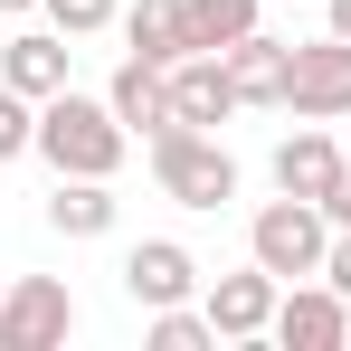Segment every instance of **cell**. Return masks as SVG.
Segmentation results:
<instances>
[{
  "instance_id": "cell-1",
  "label": "cell",
  "mask_w": 351,
  "mask_h": 351,
  "mask_svg": "<svg viewBox=\"0 0 351 351\" xmlns=\"http://www.w3.org/2000/svg\"><path fill=\"white\" fill-rule=\"evenodd\" d=\"M123 152H133V133L114 123V105L105 95H76V86H58L48 105H38V162L48 171H76V180H114Z\"/></svg>"
},
{
  "instance_id": "cell-2",
  "label": "cell",
  "mask_w": 351,
  "mask_h": 351,
  "mask_svg": "<svg viewBox=\"0 0 351 351\" xmlns=\"http://www.w3.org/2000/svg\"><path fill=\"white\" fill-rule=\"evenodd\" d=\"M143 152H152V190L180 199V209H228V199H237V152L219 143V133L171 123V133H152Z\"/></svg>"
},
{
  "instance_id": "cell-3",
  "label": "cell",
  "mask_w": 351,
  "mask_h": 351,
  "mask_svg": "<svg viewBox=\"0 0 351 351\" xmlns=\"http://www.w3.org/2000/svg\"><path fill=\"white\" fill-rule=\"evenodd\" d=\"M247 256H256L276 285L323 276V256H332V219H323V199H294V190H276V199L247 219Z\"/></svg>"
},
{
  "instance_id": "cell-4",
  "label": "cell",
  "mask_w": 351,
  "mask_h": 351,
  "mask_svg": "<svg viewBox=\"0 0 351 351\" xmlns=\"http://www.w3.org/2000/svg\"><path fill=\"white\" fill-rule=\"evenodd\" d=\"M76 332V294L58 276H10L0 285V351H58Z\"/></svg>"
},
{
  "instance_id": "cell-5",
  "label": "cell",
  "mask_w": 351,
  "mask_h": 351,
  "mask_svg": "<svg viewBox=\"0 0 351 351\" xmlns=\"http://www.w3.org/2000/svg\"><path fill=\"white\" fill-rule=\"evenodd\" d=\"M266 342H285V351H342V342H351V294H332L323 276L285 285V294H276Z\"/></svg>"
},
{
  "instance_id": "cell-6",
  "label": "cell",
  "mask_w": 351,
  "mask_h": 351,
  "mask_svg": "<svg viewBox=\"0 0 351 351\" xmlns=\"http://www.w3.org/2000/svg\"><path fill=\"white\" fill-rule=\"evenodd\" d=\"M114 276H123V294H133V313H162V304H190V294H199V256H190L180 237H133Z\"/></svg>"
},
{
  "instance_id": "cell-7",
  "label": "cell",
  "mask_w": 351,
  "mask_h": 351,
  "mask_svg": "<svg viewBox=\"0 0 351 351\" xmlns=\"http://www.w3.org/2000/svg\"><path fill=\"white\" fill-rule=\"evenodd\" d=\"M285 114L304 123H342L351 114V38H313V48H294V95H285Z\"/></svg>"
},
{
  "instance_id": "cell-8",
  "label": "cell",
  "mask_w": 351,
  "mask_h": 351,
  "mask_svg": "<svg viewBox=\"0 0 351 351\" xmlns=\"http://www.w3.org/2000/svg\"><path fill=\"white\" fill-rule=\"evenodd\" d=\"M276 294H285V285H276V276L247 256L237 276H209V285H199V304H209L219 342H266V323H276Z\"/></svg>"
},
{
  "instance_id": "cell-9",
  "label": "cell",
  "mask_w": 351,
  "mask_h": 351,
  "mask_svg": "<svg viewBox=\"0 0 351 351\" xmlns=\"http://www.w3.org/2000/svg\"><path fill=\"white\" fill-rule=\"evenodd\" d=\"M105 105H114V123L133 133V143L171 133V66H143V58H123V66H114V86H105Z\"/></svg>"
},
{
  "instance_id": "cell-10",
  "label": "cell",
  "mask_w": 351,
  "mask_h": 351,
  "mask_svg": "<svg viewBox=\"0 0 351 351\" xmlns=\"http://www.w3.org/2000/svg\"><path fill=\"white\" fill-rule=\"evenodd\" d=\"M228 114H237V76H228V58H180V66H171V123L219 133Z\"/></svg>"
},
{
  "instance_id": "cell-11",
  "label": "cell",
  "mask_w": 351,
  "mask_h": 351,
  "mask_svg": "<svg viewBox=\"0 0 351 351\" xmlns=\"http://www.w3.org/2000/svg\"><path fill=\"white\" fill-rule=\"evenodd\" d=\"M276 190H294V199H323L332 190V171H342V133H323V123H294L285 143H276Z\"/></svg>"
},
{
  "instance_id": "cell-12",
  "label": "cell",
  "mask_w": 351,
  "mask_h": 351,
  "mask_svg": "<svg viewBox=\"0 0 351 351\" xmlns=\"http://www.w3.org/2000/svg\"><path fill=\"white\" fill-rule=\"evenodd\" d=\"M228 76H237V105H285L294 95V48L266 38V29H247L228 48Z\"/></svg>"
},
{
  "instance_id": "cell-13",
  "label": "cell",
  "mask_w": 351,
  "mask_h": 351,
  "mask_svg": "<svg viewBox=\"0 0 351 351\" xmlns=\"http://www.w3.org/2000/svg\"><path fill=\"white\" fill-rule=\"evenodd\" d=\"M0 86L38 95V105H48L58 86H76V76H66V38H58V29H19V38L0 48Z\"/></svg>"
},
{
  "instance_id": "cell-14",
  "label": "cell",
  "mask_w": 351,
  "mask_h": 351,
  "mask_svg": "<svg viewBox=\"0 0 351 351\" xmlns=\"http://www.w3.org/2000/svg\"><path fill=\"white\" fill-rule=\"evenodd\" d=\"M114 219H123L114 180H76V171H58V190H48V228H58V237H114Z\"/></svg>"
},
{
  "instance_id": "cell-15",
  "label": "cell",
  "mask_w": 351,
  "mask_h": 351,
  "mask_svg": "<svg viewBox=\"0 0 351 351\" xmlns=\"http://www.w3.org/2000/svg\"><path fill=\"white\" fill-rule=\"evenodd\" d=\"M123 58H143V66H180L190 58L180 0H133V10H123Z\"/></svg>"
},
{
  "instance_id": "cell-16",
  "label": "cell",
  "mask_w": 351,
  "mask_h": 351,
  "mask_svg": "<svg viewBox=\"0 0 351 351\" xmlns=\"http://www.w3.org/2000/svg\"><path fill=\"white\" fill-rule=\"evenodd\" d=\"M266 0H180V29H190V58H228L237 38L256 29Z\"/></svg>"
},
{
  "instance_id": "cell-17",
  "label": "cell",
  "mask_w": 351,
  "mask_h": 351,
  "mask_svg": "<svg viewBox=\"0 0 351 351\" xmlns=\"http://www.w3.org/2000/svg\"><path fill=\"white\" fill-rule=\"evenodd\" d=\"M143 342L152 351H219V323H209V304H162V313H143Z\"/></svg>"
},
{
  "instance_id": "cell-18",
  "label": "cell",
  "mask_w": 351,
  "mask_h": 351,
  "mask_svg": "<svg viewBox=\"0 0 351 351\" xmlns=\"http://www.w3.org/2000/svg\"><path fill=\"white\" fill-rule=\"evenodd\" d=\"M19 152H38V95L0 86V162H19Z\"/></svg>"
},
{
  "instance_id": "cell-19",
  "label": "cell",
  "mask_w": 351,
  "mask_h": 351,
  "mask_svg": "<svg viewBox=\"0 0 351 351\" xmlns=\"http://www.w3.org/2000/svg\"><path fill=\"white\" fill-rule=\"evenodd\" d=\"M38 10H48L58 38H95V29H114V19H123V0H38Z\"/></svg>"
},
{
  "instance_id": "cell-20",
  "label": "cell",
  "mask_w": 351,
  "mask_h": 351,
  "mask_svg": "<svg viewBox=\"0 0 351 351\" xmlns=\"http://www.w3.org/2000/svg\"><path fill=\"white\" fill-rule=\"evenodd\" d=\"M323 219L351 228V152H342V171H332V190H323Z\"/></svg>"
},
{
  "instance_id": "cell-21",
  "label": "cell",
  "mask_w": 351,
  "mask_h": 351,
  "mask_svg": "<svg viewBox=\"0 0 351 351\" xmlns=\"http://www.w3.org/2000/svg\"><path fill=\"white\" fill-rule=\"evenodd\" d=\"M323 285L351 294V228H332V256H323Z\"/></svg>"
},
{
  "instance_id": "cell-22",
  "label": "cell",
  "mask_w": 351,
  "mask_h": 351,
  "mask_svg": "<svg viewBox=\"0 0 351 351\" xmlns=\"http://www.w3.org/2000/svg\"><path fill=\"white\" fill-rule=\"evenodd\" d=\"M323 10H332V38H351V0H323Z\"/></svg>"
},
{
  "instance_id": "cell-23",
  "label": "cell",
  "mask_w": 351,
  "mask_h": 351,
  "mask_svg": "<svg viewBox=\"0 0 351 351\" xmlns=\"http://www.w3.org/2000/svg\"><path fill=\"white\" fill-rule=\"evenodd\" d=\"M0 10H38V0H0Z\"/></svg>"
},
{
  "instance_id": "cell-24",
  "label": "cell",
  "mask_w": 351,
  "mask_h": 351,
  "mask_svg": "<svg viewBox=\"0 0 351 351\" xmlns=\"http://www.w3.org/2000/svg\"><path fill=\"white\" fill-rule=\"evenodd\" d=\"M342 152H351V114H342Z\"/></svg>"
}]
</instances>
